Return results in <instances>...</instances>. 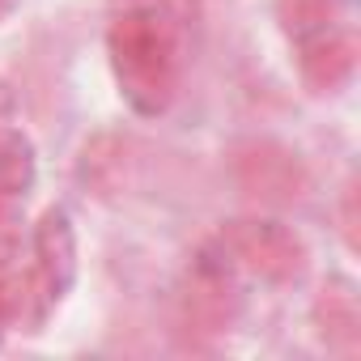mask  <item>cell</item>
<instances>
[{"instance_id": "6da1fadb", "label": "cell", "mask_w": 361, "mask_h": 361, "mask_svg": "<svg viewBox=\"0 0 361 361\" xmlns=\"http://www.w3.org/2000/svg\"><path fill=\"white\" fill-rule=\"evenodd\" d=\"M196 0H111L106 56L123 102L136 115H161L183 77V35Z\"/></svg>"}, {"instance_id": "7a4b0ae2", "label": "cell", "mask_w": 361, "mask_h": 361, "mask_svg": "<svg viewBox=\"0 0 361 361\" xmlns=\"http://www.w3.org/2000/svg\"><path fill=\"white\" fill-rule=\"evenodd\" d=\"M217 247H221V259H230L234 268H243L268 285H293V281H302V272L310 264L302 234L289 230L285 221H272V217L230 221L221 230Z\"/></svg>"}, {"instance_id": "3957f363", "label": "cell", "mask_w": 361, "mask_h": 361, "mask_svg": "<svg viewBox=\"0 0 361 361\" xmlns=\"http://www.w3.org/2000/svg\"><path fill=\"white\" fill-rule=\"evenodd\" d=\"M77 281V234L64 209H47L35 226V268L26 276V289L18 298V306L26 298L39 302V314H47Z\"/></svg>"}, {"instance_id": "277c9868", "label": "cell", "mask_w": 361, "mask_h": 361, "mask_svg": "<svg viewBox=\"0 0 361 361\" xmlns=\"http://www.w3.org/2000/svg\"><path fill=\"white\" fill-rule=\"evenodd\" d=\"M298 43V77L310 94H336L353 81L357 73V39L344 22L310 30Z\"/></svg>"}, {"instance_id": "5b68a950", "label": "cell", "mask_w": 361, "mask_h": 361, "mask_svg": "<svg viewBox=\"0 0 361 361\" xmlns=\"http://www.w3.org/2000/svg\"><path fill=\"white\" fill-rule=\"evenodd\" d=\"M314 323H319V336L336 348H357V336H361V310H357V293H353V281L344 276H331L319 298H314Z\"/></svg>"}, {"instance_id": "8992f818", "label": "cell", "mask_w": 361, "mask_h": 361, "mask_svg": "<svg viewBox=\"0 0 361 361\" xmlns=\"http://www.w3.org/2000/svg\"><path fill=\"white\" fill-rule=\"evenodd\" d=\"M35 174H39V157L30 136L0 123V200L26 196L35 188Z\"/></svg>"}, {"instance_id": "52a82bcc", "label": "cell", "mask_w": 361, "mask_h": 361, "mask_svg": "<svg viewBox=\"0 0 361 361\" xmlns=\"http://www.w3.org/2000/svg\"><path fill=\"white\" fill-rule=\"evenodd\" d=\"M281 22L289 30V39H302L310 30H323V26H336L344 22V0H281Z\"/></svg>"}, {"instance_id": "ba28073f", "label": "cell", "mask_w": 361, "mask_h": 361, "mask_svg": "<svg viewBox=\"0 0 361 361\" xmlns=\"http://www.w3.org/2000/svg\"><path fill=\"white\" fill-rule=\"evenodd\" d=\"M5 259H9V255L0 251V323H5V319L18 310V289H13V281L5 276Z\"/></svg>"}, {"instance_id": "9c48e42d", "label": "cell", "mask_w": 361, "mask_h": 361, "mask_svg": "<svg viewBox=\"0 0 361 361\" xmlns=\"http://www.w3.org/2000/svg\"><path fill=\"white\" fill-rule=\"evenodd\" d=\"M13 9H18V0H0V22H5V18H9Z\"/></svg>"}]
</instances>
